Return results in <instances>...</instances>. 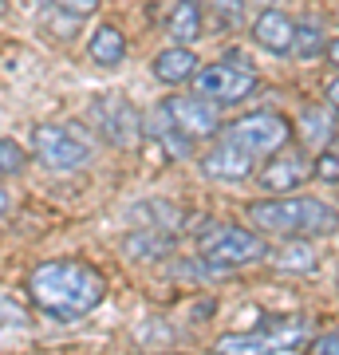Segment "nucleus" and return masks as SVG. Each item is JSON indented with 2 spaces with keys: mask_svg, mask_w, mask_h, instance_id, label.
Listing matches in <instances>:
<instances>
[{
  "mask_svg": "<svg viewBox=\"0 0 339 355\" xmlns=\"http://www.w3.org/2000/svg\"><path fill=\"white\" fill-rule=\"evenodd\" d=\"M292 142V123L277 111H249L214 135V146L201 154V174L214 182H245L272 150Z\"/></svg>",
  "mask_w": 339,
  "mask_h": 355,
  "instance_id": "nucleus-1",
  "label": "nucleus"
},
{
  "mask_svg": "<svg viewBox=\"0 0 339 355\" xmlns=\"http://www.w3.org/2000/svg\"><path fill=\"white\" fill-rule=\"evenodd\" d=\"M28 300L40 316L55 320V324H76L87 312L107 300V277L87 261L76 257H55V261H40L24 280Z\"/></svg>",
  "mask_w": 339,
  "mask_h": 355,
  "instance_id": "nucleus-2",
  "label": "nucleus"
},
{
  "mask_svg": "<svg viewBox=\"0 0 339 355\" xmlns=\"http://www.w3.org/2000/svg\"><path fill=\"white\" fill-rule=\"evenodd\" d=\"M249 225L264 237H336L339 233V209L336 205L320 202V198H292V193H280V198H261L252 202L249 209Z\"/></svg>",
  "mask_w": 339,
  "mask_h": 355,
  "instance_id": "nucleus-3",
  "label": "nucleus"
},
{
  "mask_svg": "<svg viewBox=\"0 0 339 355\" xmlns=\"http://www.w3.org/2000/svg\"><path fill=\"white\" fill-rule=\"evenodd\" d=\"M312 340V320L308 316H268L264 324L249 331H229L214 343V352H225V355H257V352H268V355H288V352H300L308 347Z\"/></svg>",
  "mask_w": 339,
  "mask_h": 355,
  "instance_id": "nucleus-4",
  "label": "nucleus"
},
{
  "mask_svg": "<svg viewBox=\"0 0 339 355\" xmlns=\"http://www.w3.org/2000/svg\"><path fill=\"white\" fill-rule=\"evenodd\" d=\"M264 257H268V241L257 229H241V225H229V221H209L198 233V261H205L214 272L257 265Z\"/></svg>",
  "mask_w": 339,
  "mask_h": 355,
  "instance_id": "nucleus-5",
  "label": "nucleus"
},
{
  "mask_svg": "<svg viewBox=\"0 0 339 355\" xmlns=\"http://www.w3.org/2000/svg\"><path fill=\"white\" fill-rule=\"evenodd\" d=\"M32 154L40 166H48L55 174H76L95 162V142L79 135L76 127H60V123H36L32 127Z\"/></svg>",
  "mask_w": 339,
  "mask_h": 355,
  "instance_id": "nucleus-6",
  "label": "nucleus"
},
{
  "mask_svg": "<svg viewBox=\"0 0 339 355\" xmlns=\"http://www.w3.org/2000/svg\"><path fill=\"white\" fill-rule=\"evenodd\" d=\"M87 119H91V127L99 130V139H107L119 150H134L146 139V123H142L139 107L126 95H99L91 103Z\"/></svg>",
  "mask_w": 339,
  "mask_h": 355,
  "instance_id": "nucleus-7",
  "label": "nucleus"
},
{
  "mask_svg": "<svg viewBox=\"0 0 339 355\" xmlns=\"http://www.w3.org/2000/svg\"><path fill=\"white\" fill-rule=\"evenodd\" d=\"M257 71H252L245 60H237V67L229 64H209V67H198V76H193V91H198L201 99L217 103V107H229V103H241L249 99L252 91H257Z\"/></svg>",
  "mask_w": 339,
  "mask_h": 355,
  "instance_id": "nucleus-8",
  "label": "nucleus"
},
{
  "mask_svg": "<svg viewBox=\"0 0 339 355\" xmlns=\"http://www.w3.org/2000/svg\"><path fill=\"white\" fill-rule=\"evenodd\" d=\"M308 178H312V158H308V150L288 146V142L257 166V182H261L264 193H292Z\"/></svg>",
  "mask_w": 339,
  "mask_h": 355,
  "instance_id": "nucleus-9",
  "label": "nucleus"
},
{
  "mask_svg": "<svg viewBox=\"0 0 339 355\" xmlns=\"http://www.w3.org/2000/svg\"><path fill=\"white\" fill-rule=\"evenodd\" d=\"M162 107H166V114L174 119V127L182 130V135H189L193 142L214 139L217 130H221L217 103L201 99L198 91H193V95H170V99H162Z\"/></svg>",
  "mask_w": 339,
  "mask_h": 355,
  "instance_id": "nucleus-10",
  "label": "nucleus"
},
{
  "mask_svg": "<svg viewBox=\"0 0 339 355\" xmlns=\"http://www.w3.org/2000/svg\"><path fill=\"white\" fill-rule=\"evenodd\" d=\"M252 40L257 48L272 51V55H292V40H296V20L280 8H264L252 20Z\"/></svg>",
  "mask_w": 339,
  "mask_h": 355,
  "instance_id": "nucleus-11",
  "label": "nucleus"
},
{
  "mask_svg": "<svg viewBox=\"0 0 339 355\" xmlns=\"http://www.w3.org/2000/svg\"><path fill=\"white\" fill-rule=\"evenodd\" d=\"M142 123H146V139H154L166 154H170V158H193V146H198V142L174 127V119L166 114L162 103H158V107H150V111L142 114Z\"/></svg>",
  "mask_w": 339,
  "mask_h": 355,
  "instance_id": "nucleus-12",
  "label": "nucleus"
},
{
  "mask_svg": "<svg viewBox=\"0 0 339 355\" xmlns=\"http://www.w3.org/2000/svg\"><path fill=\"white\" fill-rule=\"evenodd\" d=\"M154 79L158 83H166V87H182V83H193V76H198V55H193V48H186V44H170L166 51H158L154 55Z\"/></svg>",
  "mask_w": 339,
  "mask_h": 355,
  "instance_id": "nucleus-13",
  "label": "nucleus"
},
{
  "mask_svg": "<svg viewBox=\"0 0 339 355\" xmlns=\"http://www.w3.org/2000/svg\"><path fill=\"white\" fill-rule=\"evenodd\" d=\"M336 107L331 103H320V107H304L300 114V142L304 146H315V150H324V146H331V139H336Z\"/></svg>",
  "mask_w": 339,
  "mask_h": 355,
  "instance_id": "nucleus-14",
  "label": "nucleus"
},
{
  "mask_svg": "<svg viewBox=\"0 0 339 355\" xmlns=\"http://www.w3.org/2000/svg\"><path fill=\"white\" fill-rule=\"evenodd\" d=\"M87 55L95 67H107L111 71V67H119L126 60V36L114 24H99L87 40Z\"/></svg>",
  "mask_w": 339,
  "mask_h": 355,
  "instance_id": "nucleus-15",
  "label": "nucleus"
},
{
  "mask_svg": "<svg viewBox=\"0 0 339 355\" xmlns=\"http://www.w3.org/2000/svg\"><path fill=\"white\" fill-rule=\"evenodd\" d=\"M166 32L174 44H198L201 40V0H177L166 16Z\"/></svg>",
  "mask_w": 339,
  "mask_h": 355,
  "instance_id": "nucleus-16",
  "label": "nucleus"
},
{
  "mask_svg": "<svg viewBox=\"0 0 339 355\" xmlns=\"http://www.w3.org/2000/svg\"><path fill=\"white\" fill-rule=\"evenodd\" d=\"M174 249V237H166L162 229H150L142 225L139 233H130L123 241V253L130 257V261H158V257H166Z\"/></svg>",
  "mask_w": 339,
  "mask_h": 355,
  "instance_id": "nucleus-17",
  "label": "nucleus"
},
{
  "mask_svg": "<svg viewBox=\"0 0 339 355\" xmlns=\"http://www.w3.org/2000/svg\"><path fill=\"white\" fill-rule=\"evenodd\" d=\"M327 28L320 24V20H296V40H292V51L300 55V60H315V55H324L327 51Z\"/></svg>",
  "mask_w": 339,
  "mask_h": 355,
  "instance_id": "nucleus-18",
  "label": "nucleus"
},
{
  "mask_svg": "<svg viewBox=\"0 0 339 355\" xmlns=\"http://www.w3.org/2000/svg\"><path fill=\"white\" fill-rule=\"evenodd\" d=\"M272 261H277L280 268H300V272L315 268V253L304 245V237H288V245H284V249H280Z\"/></svg>",
  "mask_w": 339,
  "mask_h": 355,
  "instance_id": "nucleus-19",
  "label": "nucleus"
},
{
  "mask_svg": "<svg viewBox=\"0 0 339 355\" xmlns=\"http://www.w3.org/2000/svg\"><path fill=\"white\" fill-rule=\"evenodd\" d=\"M24 166H28V150L16 139L0 135V178H16Z\"/></svg>",
  "mask_w": 339,
  "mask_h": 355,
  "instance_id": "nucleus-20",
  "label": "nucleus"
},
{
  "mask_svg": "<svg viewBox=\"0 0 339 355\" xmlns=\"http://www.w3.org/2000/svg\"><path fill=\"white\" fill-rule=\"evenodd\" d=\"M312 178H320V182H339V154L331 146H324L320 158H312Z\"/></svg>",
  "mask_w": 339,
  "mask_h": 355,
  "instance_id": "nucleus-21",
  "label": "nucleus"
},
{
  "mask_svg": "<svg viewBox=\"0 0 339 355\" xmlns=\"http://www.w3.org/2000/svg\"><path fill=\"white\" fill-rule=\"evenodd\" d=\"M51 8L60 16H76V20H83V16L99 12V0H51Z\"/></svg>",
  "mask_w": 339,
  "mask_h": 355,
  "instance_id": "nucleus-22",
  "label": "nucleus"
},
{
  "mask_svg": "<svg viewBox=\"0 0 339 355\" xmlns=\"http://www.w3.org/2000/svg\"><path fill=\"white\" fill-rule=\"evenodd\" d=\"M0 324H16V328H20V324H28V312L16 304L8 292H0Z\"/></svg>",
  "mask_w": 339,
  "mask_h": 355,
  "instance_id": "nucleus-23",
  "label": "nucleus"
},
{
  "mask_svg": "<svg viewBox=\"0 0 339 355\" xmlns=\"http://www.w3.org/2000/svg\"><path fill=\"white\" fill-rule=\"evenodd\" d=\"M308 352H315V355H339V331H327V336H312L308 340Z\"/></svg>",
  "mask_w": 339,
  "mask_h": 355,
  "instance_id": "nucleus-24",
  "label": "nucleus"
},
{
  "mask_svg": "<svg viewBox=\"0 0 339 355\" xmlns=\"http://www.w3.org/2000/svg\"><path fill=\"white\" fill-rule=\"evenodd\" d=\"M217 12H225V16H233V20H241V12H245V0H209Z\"/></svg>",
  "mask_w": 339,
  "mask_h": 355,
  "instance_id": "nucleus-25",
  "label": "nucleus"
},
{
  "mask_svg": "<svg viewBox=\"0 0 339 355\" xmlns=\"http://www.w3.org/2000/svg\"><path fill=\"white\" fill-rule=\"evenodd\" d=\"M327 103H331V107H336V114H339V76L327 83Z\"/></svg>",
  "mask_w": 339,
  "mask_h": 355,
  "instance_id": "nucleus-26",
  "label": "nucleus"
},
{
  "mask_svg": "<svg viewBox=\"0 0 339 355\" xmlns=\"http://www.w3.org/2000/svg\"><path fill=\"white\" fill-rule=\"evenodd\" d=\"M324 55H327V60H331V67H336V71H339V36L331 40V44H327V51H324Z\"/></svg>",
  "mask_w": 339,
  "mask_h": 355,
  "instance_id": "nucleus-27",
  "label": "nucleus"
},
{
  "mask_svg": "<svg viewBox=\"0 0 339 355\" xmlns=\"http://www.w3.org/2000/svg\"><path fill=\"white\" fill-rule=\"evenodd\" d=\"M8 205H12V198H8V190H4V186H0V217L8 214Z\"/></svg>",
  "mask_w": 339,
  "mask_h": 355,
  "instance_id": "nucleus-28",
  "label": "nucleus"
},
{
  "mask_svg": "<svg viewBox=\"0 0 339 355\" xmlns=\"http://www.w3.org/2000/svg\"><path fill=\"white\" fill-rule=\"evenodd\" d=\"M16 4H24V8H44V4H51V0H16Z\"/></svg>",
  "mask_w": 339,
  "mask_h": 355,
  "instance_id": "nucleus-29",
  "label": "nucleus"
},
{
  "mask_svg": "<svg viewBox=\"0 0 339 355\" xmlns=\"http://www.w3.org/2000/svg\"><path fill=\"white\" fill-rule=\"evenodd\" d=\"M4 12H8V0H0V16H4Z\"/></svg>",
  "mask_w": 339,
  "mask_h": 355,
  "instance_id": "nucleus-30",
  "label": "nucleus"
}]
</instances>
